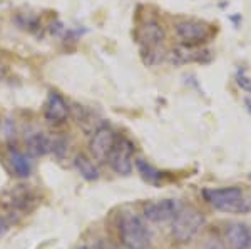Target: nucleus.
Masks as SVG:
<instances>
[{
  "instance_id": "f257e3e1",
  "label": "nucleus",
  "mask_w": 251,
  "mask_h": 249,
  "mask_svg": "<svg viewBox=\"0 0 251 249\" xmlns=\"http://www.w3.org/2000/svg\"><path fill=\"white\" fill-rule=\"evenodd\" d=\"M166 39L164 27L157 20H146L136 30V40L141 47L144 64L154 66L163 60V42Z\"/></svg>"
},
{
  "instance_id": "f03ea898",
  "label": "nucleus",
  "mask_w": 251,
  "mask_h": 249,
  "mask_svg": "<svg viewBox=\"0 0 251 249\" xmlns=\"http://www.w3.org/2000/svg\"><path fill=\"white\" fill-rule=\"evenodd\" d=\"M119 239L126 249H148L152 243V231L137 214L126 212L119 221Z\"/></svg>"
},
{
  "instance_id": "7ed1b4c3",
  "label": "nucleus",
  "mask_w": 251,
  "mask_h": 249,
  "mask_svg": "<svg viewBox=\"0 0 251 249\" xmlns=\"http://www.w3.org/2000/svg\"><path fill=\"white\" fill-rule=\"evenodd\" d=\"M204 199L221 212L228 214H245L251 209V201L245 191L238 186L221 187V189H206Z\"/></svg>"
},
{
  "instance_id": "20e7f679",
  "label": "nucleus",
  "mask_w": 251,
  "mask_h": 249,
  "mask_svg": "<svg viewBox=\"0 0 251 249\" xmlns=\"http://www.w3.org/2000/svg\"><path fill=\"white\" fill-rule=\"evenodd\" d=\"M204 226V216L196 207H181L179 212L174 216L171 234L176 243L186 244L193 241Z\"/></svg>"
},
{
  "instance_id": "39448f33",
  "label": "nucleus",
  "mask_w": 251,
  "mask_h": 249,
  "mask_svg": "<svg viewBox=\"0 0 251 249\" xmlns=\"http://www.w3.org/2000/svg\"><path fill=\"white\" fill-rule=\"evenodd\" d=\"M174 34L181 45L186 47H201L213 39L214 29L204 20L198 19H186L174 25Z\"/></svg>"
},
{
  "instance_id": "423d86ee",
  "label": "nucleus",
  "mask_w": 251,
  "mask_h": 249,
  "mask_svg": "<svg viewBox=\"0 0 251 249\" xmlns=\"http://www.w3.org/2000/svg\"><path fill=\"white\" fill-rule=\"evenodd\" d=\"M132 156H134V144L129 139L121 137L116 139V144L112 147L111 154H109L107 162L116 174L129 176L132 172V167H134Z\"/></svg>"
},
{
  "instance_id": "0eeeda50",
  "label": "nucleus",
  "mask_w": 251,
  "mask_h": 249,
  "mask_svg": "<svg viewBox=\"0 0 251 249\" xmlns=\"http://www.w3.org/2000/svg\"><path fill=\"white\" fill-rule=\"evenodd\" d=\"M181 204L176 199H161V201H152L144 206V218L151 223H168L173 221L174 216L179 212Z\"/></svg>"
},
{
  "instance_id": "6e6552de",
  "label": "nucleus",
  "mask_w": 251,
  "mask_h": 249,
  "mask_svg": "<svg viewBox=\"0 0 251 249\" xmlns=\"http://www.w3.org/2000/svg\"><path fill=\"white\" fill-rule=\"evenodd\" d=\"M114 144H116L114 131L109 126H99L94 131V134H92L89 147H91V154L94 156V159H97L99 162H106Z\"/></svg>"
},
{
  "instance_id": "1a4fd4ad",
  "label": "nucleus",
  "mask_w": 251,
  "mask_h": 249,
  "mask_svg": "<svg viewBox=\"0 0 251 249\" xmlns=\"http://www.w3.org/2000/svg\"><path fill=\"white\" fill-rule=\"evenodd\" d=\"M69 114H71V109L62 95L57 92H50L44 104V117L47 122L52 126H60L69 119Z\"/></svg>"
},
{
  "instance_id": "9d476101",
  "label": "nucleus",
  "mask_w": 251,
  "mask_h": 249,
  "mask_svg": "<svg viewBox=\"0 0 251 249\" xmlns=\"http://www.w3.org/2000/svg\"><path fill=\"white\" fill-rule=\"evenodd\" d=\"M169 60H171V64H174V66H184V64H191V62L206 64L211 60V55H209L208 50H203L200 47L181 45L169 54Z\"/></svg>"
},
{
  "instance_id": "9b49d317",
  "label": "nucleus",
  "mask_w": 251,
  "mask_h": 249,
  "mask_svg": "<svg viewBox=\"0 0 251 249\" xmlns=\"http://www.w3.org/2000/svg\"><path fill=\"white\" fill-rule=\"evenodd\" d=\"M226 239L233 249H250L251 248V229L243 223H234L226 229Z\"/></svg>"
},
{
  "instance_id": "f8f14e48",
  "label": "nucleus",
  "mask_w": 251,
  "mask_h": 249,
  "mask_svg": "<svg viewBox=\"0 0 251 249\" xmlns=\"http://www.w3.org/2000/svg\"><path fill=\"white\" fill-rule=\"evenodd\" d=\"M25 147L29 151L30 156L40 158V156H46L50 151H54V144L49 136H46L44 132H34L29 137L25 139Z\"/></svg>"
},
{
  "instance_id": "ddd939ff",
  "label": "nucleus",
  "mask_w": 251,
  "mask_h": 249,
  "mask_svg": "<svg viewBox=\"0 0 251 249\" xmlns=\"http://www.w3.org/2000/svg\"><path fill=\"white\" fill-rule=\"evenodd\" d=\"M7 159H9V164H10L12 171L15 172V176H19V178H29L32 174V169H34L32 160L27 158L24 152L10 149Z\"/></svg>"
},
{
  "instance_id": "4468645a",
  "label": "nucleus",
  "mask_w": 251,
  "mask_h": 249,
  "mask_svg": "<svg viewBox=\"0 0 251 249\" xmlns=\"http://www.w3.org/2000/svg\"><path fill=\"white\" fill-rule=\"evenodd\" d=\"M74 167L86 181H97L99 179V169L97 166L87 158L86 154H77L74 159Z\"/></svg>"
},
{
  "instance_id": "2eb2a0df",
  "label": "nucleus",
  "mask_w": 251,
  "mask_h": 249,
  "mask_svg": "<svg viewBox=\"0 0 251 249\" xmlns=\"http://www.w3.org/2000/svg\"><path fill=\"white\" fill-rule=\"evenodd\" d=\"M134 166L137 172L141 174V178H143L146 182L149 184H159L161 178H163V174H161L159 171L156 169V167H152L149 162H146L144 159H136L134 160Z\"/></svg>"
},
{
  "instance_id": "dca6fc26",
  "label": "nucleus",
  "mask_w": 251,
  "mask_h": 249,
  "mask_svg": "<svg viewBox=\"0 0 251 249\" xmlns=\"http://www.w3.org/2000/svg\"><path fill=\"white\" fill-rule=\"evenodd\" d=\"M238 86L241 87L243 91H246V92H251V79L248 77V75L245 74V72H238Z\"/></svg>"
},
{
  "instance_id": "f3484780",
  "label": "nucleus",
  "mask_w": 251,
  "mask_h": 249,
  "mask_svg": "<svg viewBox=\"0 0 251 249\" xmlns=\"http://www.w3.org/2000/svg\"><path fill=\"white\" fill-rule=\"evenodd\" d=\"M201 249H226V246L221 243L220 239L214 238V239H208V241H206Z\"/></svg>"
},
{
  "instance_id": "a211bd4d",
  "label": "nucleus",
  "mask_w": 251,
  "mask_h": 249,
  "mask_svg": "<svg viewBox=\"0 0 251 249\" xmlns=\"http://www.w3.org/2000/svg\"><path fill=\"white\" fill-rule=\"evenodd\" d=\"M10 224L7 223L5 218H0V238H3V236L7 234V231H9Z\"/></svg>"
},
{
  "instance_id": "6ab92c4d",
  "label": "nucleus",
  "mask_w": 251,
  "mask_h": 249,
  "mask_svg": "<svg viewBox=\"0 0 251 249\" xmlns=\"http://www.w3.org/2000/svg\"><path fill=\"white\" fill-rule=\"evenodd\" d=\"M245 104H246V107H248V111L251 112V100H250V99H246V100H245Z\"/></svg>"
},
{
  "instance_id": "aec40b11",
  "label": "nucleus",
  "mask_w": 251,
  "mask_h": 249,
  "mask_svg": "<svg viewBox=\"0 0 251 249\" xmlns=\"http://www.w3.org/2000/svg\"><path fill=\"white\" fill-rule=\"evenodd\" d=\"M3 75V66H2V62H0V77Z\"/></svg>"
},
{
  "instance_id": "412c9836",
  "label": "nucleus",
  "mask_w": 251,
  "mask_h": 249,
  "mask_svg": "<svg viewBox=\"0 0 251 249\" xmlns=\"http://www.w3.org/2000/svg\"><path fill=\"white\" fill-rule=\"evenodd\" d=\"M79 249H87V248H79Z\"/></svg>"
}]
</instances>
